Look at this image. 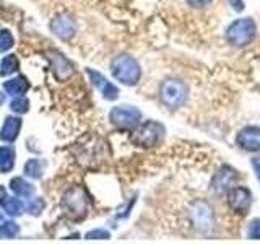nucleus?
I'll return each instance as SVG.
<instances>
[{
    "instance_id": "obj_1",
    "label": "nucleus",
    "mask_w": 260,
    "mask_h": 244,
    "mask_svg": "<svg viewBox=\"0 0 260 244\" xmlns=\"http://www.w3.org/2000/svg\"><path fill=\"white\" fill-rule=\"evenodd\" d=\"M255 33H257V24L250 16H247V18H239L233 21L228 26L226 39L234 47H246L254 41Z\"/></svg>"
},
{
    "instance_id": "obj_2",
    "label": "nucleus",
    "mask_w": 260,
    "mask_h": 244,
    "mask_svg": "<svg viewBox=\"0 0 260 244\" xmlns=\"http://www.w3.org/2000/svg\"><path fill=\"white\" fill-rule=\"evenodd\" d=\"M159 95H161V101L165 103L168 108L177 109V108H181L187 101V98H189V88H187V85L181 80L168 78L165 83L161 85Z\"/></svg>"
},
{
    "instance_id": "obj_3",
    "label": "nucleus",
    "mask_w": 260,
    "mask_h": 244,
    "mask_svg": "<svg viewBox=\"0 0 260 244\" xmlns=\"http://www.w3.org/2000/svg\"><path fill=\"white\" fill-rule=\"evenodd\" d=\"M190 222L193 223L195 230H199L202 233H207L213 228L215 223V214L213 207L210 205L207 200H193L190 203Z\"/></svg>"
},
{
    "instance_id": "obj_4",
    "label": "nucleus",
    "mask_w": 260,
    "mask_h": 244,
    "mask_svg": "<svg viewBox=\"0 0 260 244\" xmlns=\"http://www.w3.org/2000/svg\"><path fill=\"white\" fill-rule=\"evenodd\" d=\"M165 134H166L165 126L159 124V122L148 120L132 135V140L138 146L150 148V146H154L156 143H159L162 140V137H165Z\"/></svg>"
},
{
    "instance_id": "obj_5",
    "label": "nucleus",
    "mask_w": 260,
    "mask_h": 244,
    "mask_svg": "<svg viewBox=\"0 0 260 244\" xmlns=\"http://www.w3.org/2000/svg\"><path fill=\"white\" fill-rule=\"evenodd\" d=\"M112 73L117 80L125 85H135L140 78V65L132 57L120 55L112 62Z\"/></svg>"
},
{
    "instance_id": "obj_6",
    "label": "nucleus",
    "mask_w": 260,
    "mask_h": 244,
    "mask_svg": "<svg viewBox=\"0 0 260 244\" xmlns=\"http://www.w3.org/2000/svg\"><path fill=\"white\" fill-rule=\"evenodd\" d=\"M238 181H239L238 171L233 169L231 166L224 165L218 169V173L213 176V179H211L210 189L216 195H223V194L230 192L233 187L238 184Z\"/></svg>"
},
{
    "instance_id": "obj_7",
    "label": "nucleus",
    "mask_w": 260,
    "mask_h": 244,
    "mask_svg": "<svg viewBox=\"0 0 260 244\" xmlns=\"http://www.w3.org/2000/svg\"><path fill=\"white\" fill-rule=\"evenodd\" d=\"M252 205V194L247 187H233V189L228 192V207H230L234 214L238 215H246L250 210Z\"/></svg>"
},
{
    "instance_id": "obj_8",
    "label": "nucleus",
    "mask_w": 260,
    "mask_h": 244,
    "mask_svg": "<svg viewBox=\"0 0 260 244\" xmlns=\"http://www.w3.org/2000/svg\"><path fill=\"white\" fill-rule=\"evenodd\" d=\"M236 142L246 151H260V127L247 126L239 130Z\"/></svg>"
},
{
    "instance_id": "obj_9",
    "label": "nucleus",
    "mask_w": 260,
    "mask_h": 244,
    "mask_svg": "<svg viewBox=\"0 0 260 244\" xmlns=\"http://www.w3.org/2000/svg\"><path fill=\"white\" fill-rule=\"evenodd\" d=\"M111 120L122 129L135 127L140 120V111L130 108V106H119L111 112Z\"/></svg>"
},
{
    "instance_id": "obj_10",
    "label": "nucleus",
    "mask_w": 260,
    "mask_h": 244,
    "mask_svg": "<svg viewBox=\"0 0 260 244\" xmlns=\"http://www.w3.org/2000/svg\"><path fill=\"white\" fill-rule=\"evenodd\" d=\"M247 236L250 239H260V218L252 220V223L247 228Z\"/></svg>"
},
{
    "instance_id": "obj_11",
    "label": "nucleus",
    "mask_w": 260,
    "mask_h": 244,
    "mask_svg": "<svg viewBox=\"0 0 260 244\" xmlns=\"http://www.w3.org/2000/svg\"><path fill=\"white\" fill-rule=\"evenodd\" d=\"M187 4L193 8H203L207 7L208 4H211V0H187Z\"/></svg>"
},
{
    "instance_id": "obj_12",
    "label": "nucleus",
    "mask_w": 260,
    "mask_h": 244,
    "mask_svg": "<svg viewBox=\"0 0 260 244\" xmlns=\"http://www.w3.org/2000/svg\"><path fill=\"white\" fill-rule=\"evenodd\" d=\"M230 5H231L238 13H241V12L244 10V2H242V0H230Z\"/></svg>"
},
{
    "instance_id": "obj_13",
    "label": "nucleus",
    "mask_w": 260,
    "mask_h": 244,
    "mask_svg": "<svg viewBox=\"0 0 260 244\" xmlns=\"http://www.w3.org/2000/svg\"><path fill=\"white\" fill-rule=\"evenodd\" d=\"M252 166H254L255 174H257L258 181H260V160H252Z\"/></svg>"
}]
</instances>
